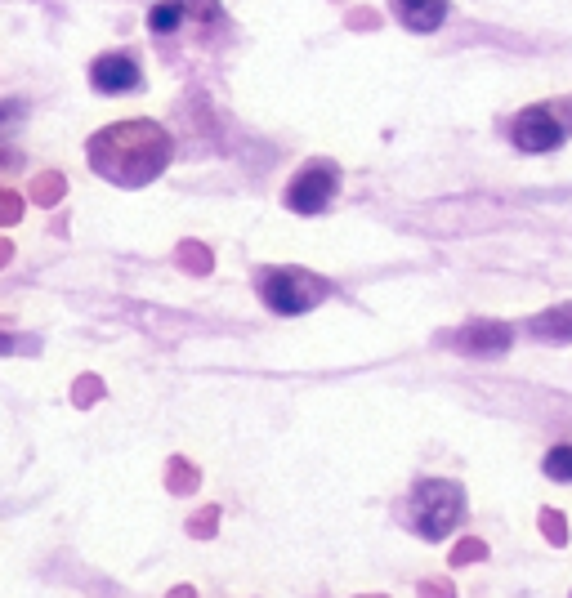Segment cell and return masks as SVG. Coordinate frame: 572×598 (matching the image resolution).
<instances>
[{"label":"cell","mask_w":572,"mask_h":598,"mask_svg":"<svg viewBox=\"0 0 572 598\" xmlns=\"http://www.w3.org/2000/svg\"><path fill=\"white\" fill-rule=\"evenodd\" d=\"M157 143H166L157 134V125H143V121H130V125H117V130H108L103 139H94V161H99V170L103 175H112V179H121V166L126 161H143V166L157 175V166L166 157L161 152H143V148H157Z\"/></svg>","instance_id":"obj_1"},{"label":"cell","mask_w":572,"mask_h":598,"mask_svg":"<svg viewBox=\"0 0 572 598\" xmlns=\"http://www.w3.org/2000/svg\"><path fill=\"white\" fill-rule=\"evenodd\" d=\"M461 514H465V491L456 487V482L429 478L412 491V523L425 540H443L461 523Z\"/></svg>","instance_id":"obj_2"},{"label":"cell","mask_w":572,"mask_h":598,"mask_svg":"<svg viewBox=\"0 0 572 598\" xmlns=\"http://www.w3.org/2000/svg\"><path fill=\"white\" fill-rule=\"evenodd\" d=\"M327 291H331V286L318 282L313 273H304V268H273V273H264V282H260L264 304H269L273 313H282V317L309 313L313 304L327 299Z\"/></svg>","instance_id":"obj_3"},{"label":"cell","mask_w":572,"mask_h":598,"mask_svg":"<svg viewBox=\"0 0 572 598\" xmlns=\"http://www.w3.org/2000/svg\"><path fill=\"white\" fill-rule=\"evenodd\" d=\"M336 188H340L336 166L318 161V166H309V170H300V175H295V183L286 188V206H291L295 215H318V210L327 206L331 197H336Z\"/></svg>","instance_id":"obj_4"},{"label":"cell","mask_w":572,"mask_h":598,"mask_svg":"<svg viewBox=\"0 0 572 598\" xmlns=\"http://www.w3.org/2000/svg\"><path fill=\"white\" fill-rule=\"evenodd\" d=\"M564 143V125L550 108H528L514 121V148L519 152H550Z\"/></svg>","instance_id":"obj_5"},{"label":"cell","mask_w":572,"mask_h":598,"mask_svg":"<svg viewBox=\"0 0 572 598\" xmlns=\"http://www.w3.org/2000/svg\"><path fill=\"white\" fill-rule=\"evenodd\" d=\"M90 81L99 94H126L143 81V72H139L135 59H126V54H103V59L90 67Z\"/></svg>","instance_id":"obj_6"},{"label":"cell","mask_w":572,"mask_h":598,"mask_svg":"<svg viewBox=\"0 0 572 598\" xmlns=\"http://www.w3.org/2000/svg\"><path fill=\"white\" fill-rule=\"evenodd\" d=\"M510 340H514V331L510 326H501V322H474V326H465L461 335H456V344H461L465 353H505L510 349Z\"/></svg>","instance_id":"obj_7"},{"label":"cell","mask_w":572,"mask_h":598,"mask_svg":"<svg viewBox=\"0 0 572 598\" xmlns=\"http://www.w3.org/2000/svg\"><path fill=\"white\" fill-rule=\"evenodd\" d=\"M394 14L412 32H438L447 18V0H394Z\"/></svg>","instance_id":"obj_8"},{"label":"cell","mask_w":572,"mask_h":598,"mask_svg":"<svg viewBox=\"0 0 572 598\" xmlns=\"http://www.w3.org/2000/svg\"><path fill=\"white\" fill-rule=\"evenodd\" d=\"M532 335H541V340H555V344H568L572 340V304H559V308H546V313H537L528 322Z\"/></svg>","instance_id":"obj_9"},{"label":"cell","mask_w":572,"mask_h":598,"mask_svg":"<svg viewBox=\"0 0 572 598\" xmlns=\"http://www.w3.org/2000/svg\"><path fill=\"white\" fill-rule=\"evenodd\" d=\"M184 14H188L184 0H161V5H152L148 23H152V32H157V36H170V32H179Z\"/></svg>","instance_id":"obj_10"},{"label":"cell","mask_w":572,"mask_h":598,"mask_svg":"<svg viewBox=\"0 0 572 598\" xmlns=\"http://www.w3.org/2000/svg\"><path fill=\"white\" fill-rule=\"evenodd\" d=\"M541 469H546V478H555V482H572V447H555L546 460H541Z\"/></svg>","instance_id":"obj_11"},{"label":"cell","mask_w":572,"mask_h":598,"mask_svg":"<svg viewBox=\"0 0 572 598\" xmlns=\"http://www.w3.org/2000/svg\"><path fill=\"white\" fill-rule=\"evenodd\" d=\"M23 117H27L23 103H0V134H9Z\"/></svg>","instance_id":"obj_12"},{"label":"cell","mask_w":572,"mask_h":598,"mask_svg":"<svg viewBox=\"0 0 572 598\" xmlns=\"http://www.w3.org/2000/svg\"><path fill=\"white\" fill-rule=\"evenodd\" d=\"M541 523H546V536L550 540H559V545L568 540V527H564V518H559V514H550V509H546V514H541Z\"/></svg>","instance_id":"obj_13"},{"label":"cell","mask_w":572,"mask_h":598,"mask_svg":"<svg viewBox=\"0 0 572 598\" xmlns=\"http://www.w3.org/2000/svg\"><path fill=\"white\" fill-rule=\"evenodd\" d=\"M188 9H202V14H211V0H184Z\"/></svg>","instance_id":"obj_14"}]
</instances>
